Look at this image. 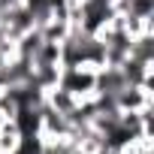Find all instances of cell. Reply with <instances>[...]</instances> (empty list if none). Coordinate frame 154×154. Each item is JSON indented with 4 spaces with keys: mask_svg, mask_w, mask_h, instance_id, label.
I'll list each match as a JSON object with an SVG mask.
<instances>
[{
    "mask_svg": "<svg viewBox=\"0 0 154 154\" xmlns=\"http://www.w3.org/2000/svg\"><path fill=\"white\" fill-rule=\"evenodd\" d=\"M33 63H60V42H51V39H42L36 54L30 57Z\"/></svg>",
    "mask_w": 154,
    "mask_h": 154,
    "instance_id": "cell-3",
    "label": "cell"
},
{
    "mask_svg": "<svg viewBox=\"0 0 154 154\" xmlns=\"http://www.w3.org/2000/svg\"><path fill=\"white\" fill-rule=\"evenodd\" d=\"M21 145V130L15 121H3L0 124V154H15V148Z\"/></svg>",
    "mask_w": 154,
    "mask_h": 154,
    "instance_id": "cell-2",
    "label": "cell"
},
{
    "mask_svg": "<svg viewBox=\"0 0 154 154\" xmlns=\"http://www.w3.org/2000/svg\"><path fill=\"white\" fill-rule=\"evenodd\" d=\"M127 57L142 60V63L154 60V36H151V33H139V36H133V39H130V54H127Z\"/></svg>",
    "mask_w": 154,
    "mask_h": 154,
    "instance_id": "cell-1",
    "label": "cell"
}]
</instances>
